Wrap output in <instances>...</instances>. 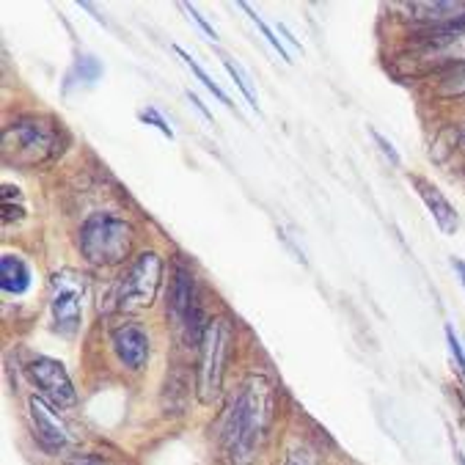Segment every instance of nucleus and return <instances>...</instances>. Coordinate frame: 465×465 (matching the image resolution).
<instances>
[{
    "instance_id": "15",
    "label": "nucleus",
    "mask_w": 465,
    "mask_h": 465,
    "mask_svg": "<svg viewBox=\"0 0 465 465\" xmlns=\"http://www.w3.org/2000/svg\"><path fill=\"white\" fill-rule=\"evenodd\" d=\"M173 53H176V55H179V58L184 61V66H188V69H191V72H193V74L199 77V83H202V85H204V88L210 91V94H213V97H215L218 103H223L226 108H232V100H229V94H226V91H223V88H221V85H218V83H215V80H213L210 74H207V69H204V66H202V64H199V61H196V58H193L191 53H188V50H182L179 45H173Z\"/></svg>"
},
{
    "instance_id": "7",
    "label": "nucleus",
    "mask_w": 465,
    "mask_h": 465,
    "mask_svg": "<svg viewBox=\"0 0 465 465\" xmlns=\"http://www.w3.org/2000/svg\"><path fill=\"white\" fill-rule=\"evenodd\" d=\"M83 275L61 270L50 278V312L53 328L64 339H72L83 325Z\"/></svg>"
},
{
    "instance_id": "19",
    "label": "nucleus",
    "mask_w": 465,
    "mask_h": 465,
    "mask_svg": "<svg viewBox=\"0 0 465 465\" xmlns=\"http://www.w3.org/2000/svg\"><path fill=\"white\" fill-rule=\"evenodd\" d=\"M74 74H77L83 83H94V80H100V74H103V64H100L94 55H77V61H74Z\"/></svg>"
},
{
    "instance_id": "13",
    "label": "nucleus",
    "mask_w": 465,
    "mask_h": 465,
    "mask_svg": "<svg viewBox=\"0 0 465 465\" xmlns=\"http://www.w3.org/2000/svg\"><path fill=\"white\" fill-rule=\"evenodd\" d=\"M411 182H413V188H416L419 199L424 202L427 213L432 215L435 226H438L443 234H454L457 226H460V215H457L454 204L443 196V191L438 188V184H432L430 179H424V176H411Z\"/></svg>"
},
{
    "instance_id": "9",
    "label": "nucleus",
    "mask_w": 465,
    "mask_h": 465,
    "mask_svg": "<svg viewBox=\"0 0 465 465\" xmlns=\"http://www.w3.org/2000/svg\"><path fill=\"white\" fill-rule=\"evenodd\" d=\"M405 23L413 31H449L465 28V0H413V4L397 6Z\"/></svg>"
},
{
    "instance_id": "22",
    "label": "nucleus",
    "mask_w": 465,
    "mask_h": 465,
    "mask_svg": "<svg viewBox=\"0 0 465 465\" xmlns=\"http://www.w3.org/2000/svg\"><path fill=\"white\" fill-rule=\"evenodd\" d=\"M138 119H141L143 124H152L154 130H160L168 141H173V127L163 119V114H160L157 108H143V111H138Z\"/></svg>"
},
{
    "instance_id": "20",
    "label": "nucleus",
    "mask_w": 465,
    "mask_h": 465,
    "mask_svg": "<svg viewBox=\"0 0 465 465\" xmlns=\"http://www.w3.org/2000/svg\"><path fill=\"white\" fill-rule=\"evenodd\" d=\"M284 465H320V457H317V451H314L312 446L298 443V446H292V449L287 451Z\"/></svg>"
},
{
    "instance_id": "21",
    "label": "nucleus",
    "mask_w": 465,
    "mask_h": 465,
    "mask_svg": "<svg viewBox=\"0 0 465 465\" xmlns=\"http://www.w3.org/2000/svg\"><path fill=\"white\" fill-rule=\"evenodd\" d=\"M446 344H449V352H451V358H454V363H457V371L462 375V381H465V344L457 339V333H454V328L451 325H446Z\"/></svg>"
},
{
    "instance_id": "28",
    "label": "nucleus",
    "mask_w": 465,
    "mask_h": 465,
    "mask_svg": "<svg viewBox=\"0 0 465 465\" xmlns=\"http://www.w3.org/2000/svg\"><path fill=\"white\" fill-rule=\"evenodd\" d=\"M275 31H278V34H282V36H287V42H290V45H295V47H301V42H298V39H295V36L290 34V28H287L284 23H278V28H275Z\"/></svg>"
},
{
    "instance_id": "14",
    "label": "nucleus",
    "mask_w": 465,
    "mask_h": 465,
    "mask_svg": "<svg viewBox=\"0 0 465 465\" xmlns=\"http://www.w3.org/2000/svg\"><path fill=\"white\" fill-rule=\"evenodd\" d=\"M34 282V270L20 253H4L0 256V290L4 295H25Z\"/></svg>"
},
{
    "instance_id": "6",
    "label": "nucleus",
    "mask_w": 465,
    "mask_h": 465,
    "mask_svg": "<svg viewBox=\"0 0 465 465\" xmlns=\"http://www.w3.org/2000/svg\"><path fill=\"white\" fill-rule=\"evenodd\" d=\"M163 256L157 251H141L127 270L122 272L116 284V309L119 312H141L149 309L157 301V292L163 287Z\"/></svg>"
},
{
    "instance_id": "18",
    "label": "nucleus",
    "mask_w": 465,
    "mask_h": 465,
    "mask_svg": "<svg viewBox=\"0 0 465 465\" xmlns=\"http://www.w3.org/2000/svg\"><path fill=\"white\" fill-rule=\"evenodd\" d=\"M240 9H242V12H245V15H248L251 20H253V25H256L259 31H262V36L267 39V45H270V47H272V50H275L278 55H282V58H284L287 64H290L292 58H290V53L284 50V45H282V39H278V36L272 34V28H270V25H267V23H264V20H262V17H259V15L253 12V9H251L248 4H240Z\"/></svg>"
},
{
    "instance_id": "24",
    "label": "nucleus",
    "mask_w": 465,
    "mask_h": 465,
    "mask_svg": "<svg viewBox=\"0 0 465 465\" xmlns=\"http://www.w3.org/2000/svg\"><path fill=\"white\" fill-rule=\"evenodd\" d=\"M184 12H188V15H191V17H193V20L199 23V28H202V31L207 34V39L218 42V31H215V28H213V25H210V23H207V20H204L202 15H199V9H196V6H184Z\"/></svg>"
},
{
    "instance_id": "11",
    "label": "nucleus",
    "mask_w": 465,
    "mask_h": 465,
    "mask_svg": "<svg viewBox=\"0 0 465 465\" xmlns=\"http://www.w3.org/2000/svg\"><path fill=\"white\" fill-rule=\"evenodd\" d=\"M28 413H31V424H34V438L39 440V446L47 454H61L64 449H69V443H72L69 427L64 424L58 411L45 397L34 394L28 400Z\"/></svg>"
},
{
    "instance_id": "10",
    "label": "nucleus",
    "mask_w": 465,
    "mask_h": 465,
    "mask_svg": "<svg viewBox=\"0 0 465 465\" xmlns=\"http://www.w3.org/2000/svg\"><path fill=\"white\" fill-rule=\"evenodd\" d=\"M111 350L119 366H124L127 371H143L152 358L149 331L138 322H122L111 331Z\"/></svg>"
},
{
    "instance_id": "30",
    "label": "nucleus",
    "mask_w": 465,
    "mask_h": 465,
    "mask_svg": "<svg viewBox=\"0 0 465 465\" xmlns=\"http://www.w3.org/2000/svg\"><path fill=\"white\" fill-rule=\"evenodd\" d=\"M454 460H457V465H465V454L460 449H454Z\"/></svg>"
},
{
    "instance_id": "29",
    "label": "nucleus",
    "mask_w": 465,
    "mask_h": 465,
    "mask_svg": "<svg viewBox=\"0 0 465 465\" xmlns=\"http://www.w3.org/2000/svg\"><path fill=\"white\" fill-rule=\"evenodd\" d=\"M454 141H457V149H460V152H465V124H460V127H457Z\"/></svg>"
},
{
    "instance_id": "12",
    "label": "nucleus",
    "mask_w": 465,
    "mask_h": 465,
    "mask_svg": "<svg viewBox=\"0 0 465 465\" xmlns=\"http://www.w3.org/2000/svg\"><path fill=\"white\" fill-rule=\"evenodd\" d=\"M165 312L171 317V322L176 328H184L188 317L202 306L199 301V290H196V275L193 270L184 264V262H176L173 264V272H171V284H168V301H165Z\"/></svg>"
},
{
    "instance_id": "4",
    "label": "nucleus",
    "mask_w": 465,
    "mask_h": 465,
    "mask_svg": "<svg viewBox=\"0 0 465 465\" xmlns=\"http://www.w3.org/2000/svg\"><path fill=\"white\" fill-rule=\"evenodd\" d=\"M61 130L55 122L42 116H23L6 124L4 130V160L12 165L34 168L58 154Z\"/></svg>"
},
{
    "instance_id": "1",
    "label": "nucleus",
    "mask_w": 465,
    "mask_h": 465,
    "mask_svg": "<svg viewBox=\"0 0 465 465\" xmlns=\"http://www.w3.org/2000/svg\"><path fill=\"white\" fill-rule=\"evenodd\" d=\"M275 419V389L267 378L251 375L232 397L223 427L221 446L229 465H253L262 443Z\"/></svg>"
},
{
    "instance_id": "26",
    "label": "nucleus",
    "mask_w": 465,
    "mask_h": 465,
    "mask_svg": "<svg viewBox=\"0 0 465 465\" xmlns=\"http://www.w3.org/2000/svg\"><path fill=\"white\" fill-rule=\"evenodd\" d=\"M451 267H454V272H457V278H460V284H462V290H465V262L457 259V256H451Z\"/></svg>"
},
{
    "instance_id": "17",
    "label": "nucleus",
    "mask_w": 465,
    "mask_h": 465,
    "mask_svg": "<svg viewBox=\"0 0 465 465\" xmlns=\"http://www.w3.org/2000/svg\"><path fill=\"white\" fill-rule=\"evenodd\" d=\"M223 69L232 74V80H234V85L242 91V97L248 100V105L259 114V100H256V94H253V88L248 85V74L242 72V66L237 64V61H232V58H223Z\"/></svg>"
},
{
    "instance_id": "3",
    "label": "nucleus",
    "mask_w": 465,
    "mask_h": 465,
    "mask_svg": "<svg viewBox=\"0 0 465 465\" xmlns=\"http://www.w3.org/2000/svg\"><path fill=\"white\" fill-rule=\"evenodd\" d=\"M77 248L80 256L94 267L124 264L135 248V226L127 218L111 213H94L80 223Z\"/></svg>"
},
{
    "instance_id": "8",
    "label": "nucleus",
    "mask_w": 465,
    "mask_h": 465,
    "mask_svg": "<svg viewBox=\"0 0 465 465\" xmlns=\"http://www.w3.org/2000/svg\"><path fill=\"white\" fill-rule=\"evenodd\" d=\"M28 381L39 389V394L61 411H69L77 405V389L69 378L66 366L58 358L50 355H34L25 366Z\"/></svg>"
},
{
    "instance_id": "23",
    "label": "nucleus",
    "mask_w": 465,
    "mask_h": 465,
    "mask_svg": "<svg viewBox=\"0 0 465 465\" xmlns=\"http://www.w3.org/2000/svg\"><path fill=\"white\" fill-rule=\"evenodd\" d=\"M371 138H375V143H378V149H381V152H383V154L389 157V163H391V165H400V163H402V157H400V152H397V149L391 146V141H389L386 135H381L378 130H371Z\"/></svg>"
},
{
    "instance_id": "2",
    "label": "nucleus",
    "mask_w": 465,
    "mask_h": 465,
    "mask_svg": "<svg viewBox=\"0 0 465 465\" xmlns=\"http://www.w3.org/2000/svg\"><path fill=\"white\" fill-rule=\"evenodd\" d=\"M462 64H465V28L413 31L408 47L397 55V74L440 77Z\"/></svg>"
},
{
    "instance_id": "25",
    "label": "nucleus",
    "mask_w": 465,
    "mask_h": 465,
    "mask_svg": "<svg viewBox=\"0 0 465 465\" xmlns=\"http://www.w3.org/2000/svg\"><path fill=\"white\" fill-rule=\"evenodd\" d=\"M188 100L193 103V108H196V111H199V114H202V116H204V119L210 122V124L215 122V119H213V111H207V105H204V103H202V100H199V97L193 94V91H188Z\"/></svg>"
},
{
    "instance_id": "16",
    "label": "nucleus",
    "mask_w": 465,
    "mask_h": 465,
    "mask_svg": "<svg viewBox=\"0 0 465 465\" xmlns=\"http://www.w3.org/2000/svg\"><path fill=\"white\" fill-rule=\"evenodd\" d=\"M435 94L440 100H465V64L438 77Z\"/></svg>"
},
{
    "instance_id": "27",
    "label": "nucleus",
    "mask_w": 465,
    "mask_h": 465,
    "mask_svg": "<svg viewBox=\"0 0 465 465\" xmlns=\"http://www.w3.org/2000/svg\"><path fill=\"white\" fill-rule=\"evenodd\" d=\"M72 465H103V462L97 457H91V454H80V457L72 460Z\"/></svg>"
},
{
    "instance_id": "5",
    "label": "nucleus",
    "mask_w": 465,
    "mask_h": 465,
    "mask_svg": "<svg viewBox=\"0 0 465 465\" xmlns=\"http://www.w3.org/2000/svg\"><path fill=\"white\" fill-rule=\"evenodd\" d=\"M234 341V328L226 317H213L207 322L204 339L199 344V402L213 405L221 397L223 375H226V361Z\"/></svg>"
}]
</instances>
